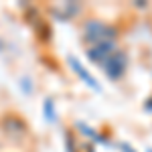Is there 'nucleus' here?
<instances>
[{
  "label": "nucleus",
  "instance_id": "obj_3",
  "mask_svg": "<svg viewBox=\"0 0 152 152\" xmlns=\"http://www.w3.org/2000/svg\"><path fill=\"white\" fill-rule=\"evenodd\" d=\"M69 63L73 65V69H75V73H77V75H79V77H81V79H83L85 83H87V85H91L94 89H99V85L95 83V79L91 77V75H89V73H87V71H83L81 63H79L77 59H69Z\"/></svg>",
  "mask_w": 152,
  "mask_h": 152
},
{
  "label": "nucleus",
  "instance_id": "obj_1",
  "mask_svg": "<svg viewBox=\"0 0 152 152\" xmlns=\"http://www.w3.org/2000/svg\"><path fill=\"white\" fill-rule=\"evenodd\" d=\"M89 57L112 77L118 79L124 69H126V55L116 47V45H99V47H89Z\"/></svg>",
  "mask_w": 152,
  "mask_h": 152
},
{
  "label": "nucleus",
  "instance_id": "obj_4",
  "mask_svg": "<svg viewBox=\"0 0 152 152\" xmlns=\"http://www.w3.org/2000/svg\"><path fill=\"white\" fill-rule=\"evenodd\" d=\"M0 47H2V45H0Z\"/></svg>",
  "mask_w": 152,
  "mask_h": 152
},
{
  "label": "nucleus",
  "instance_id": "obj_2",
  "mask_svg": "<svg viewBox=\"0 0 152 152\" xmlns=\"http://www.w3.org/2000/svg\"><path fill=\"white\" fill-rule=\"evenodd\" d=\"M85 41L89 47H99V45H114L116 41V31L107 24L102 23H89L85 26Z\"/></svg>",
  "mask_w": 152,
  "mask_h": 152
}]
</instances>
